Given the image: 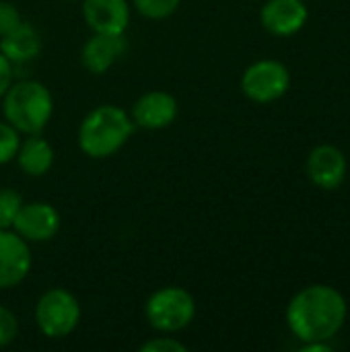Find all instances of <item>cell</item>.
<instances>
[{
    "instance_id": "cell-1",
    "label": "cell",
    "mask_w": 350,
    "mask_h": 352,
    "mask_svg": "<svg viewBox=\"0 0 350 352\" xmlns=\"http://www.w3.org/2000/svg\"><path fill=\"white\" fill-rule=\"evenodd\" d=\"M349 305L344 295L330 285H309L287 305V326L301 342H328L344 326Z\"/></svg>"
},
{
    "instance_id": "cell-2",
    "label": "cell",
    "mask_w": 350,
    "mask_h": 352,
    "mask_svg": "<svg viewBox=\"0 0 350 352\" xmlns=\"http://www.w3.org/2000/svg\"><path fill=\"white\" fill-rule=\"evenodd\" d=\"M130 113L118 105L105 103L91 109L78 126V148L89 159H107L124 148L134 134Z\"/></svg>"
},
{
    "instance_id": "cell-3",
    "label": "cell",
    "mask_w": 350,
    "mask_h": 352,
    "mask_svg": "<svg viewBox=\"0 0 350 352\" xmlns=\"http://www.w3.org/2000/svg\"><path fill=\"white\" fill-rule=\"evenodd\" d=\"M0 101L4 120L25 136L41 134L54 113V97L39 80L12 82Z\"/></svg>"
},
{
    "instance_id": "cell-4",
    "label": "cell",
    "mask_w": 350,
    "mask_h": 352,
    "mask_svg": "<svg viewBox=\"0 0 350 352\" xmlns=\"http://www.w3.org/2000/svg\"><path fill=\"white\" fill-rule=\"evenodd\" d=\"M144 318L153 330L161 334H177L194 322L196 301L192 293L182 287H163L146 299Z\"/></svg>"
},
{
    "instance_id": "cell-5",
    "label": "cell",
    "mask_w": 350,
    "mask_h": 352,
    "mask_svg": "<svg viewBox=\"0 0 350 352\" xmlns=\"http://www.w3.org/2000/svg\"><path fill=\"white\" fill-rule=\"evenodd\" d=\"M80 303L66 289H50L35 303V324L39 332L52 340L70 336L80 324Z\"/></svg>"
},
{
    "instance_id": "cell-6",
    "label": "cell",
    "mask_w": 350,
    "mask_h": 352,
    "mask_svg": "<svg viewBox=\"0 0 350 352\" xmlns=\"http://www.w3.org/2000/svg\"><path fill=\"white\" fill-rule=\"evenodd\" d=\"M291 87V72L278 60H258L241 74V93L254 103H272Z\"/></svg>"
},
{
    "instance_id": "cell-7",
    "label": "cell",
    "mask_w": 350,
    "mask_h": 352,
    "mask_svg": "<svg viewBox=\"0 0 350 352\" xmlns=\"http://www.w3.org/2000/svg\"><path fill=\"white\" fill-rule=\"evenodd\" d=\"M33 256L29 241L12 229H0V289L19 287L31 272Z\"/></svg>"
},
{
    "instance_id": "cell-8",
    "label": "cell",
    "mask_w": 350,
    "mask_h": 352,
    "mask_svg": "<svg viewBox=\"0 0 350 352\" xmlns=\"http://www.w3.org/2000/svg\"><path fill=\"white\" fill-rule=\"evenodd\" d=\"M349 163L344 153L334 144H318L305 161V173L309 182L326 192L338 190L347 179Z\"/></svg>"
},
{
    "instance_id": "cell-9",
    "label": "cell",
    "mask_w": 350,
    "mask_h": 352,
    "mask_svg": "<svg viewBox=\"0 0 350 352\" xmlns=\"http://www.w3.org/2000/svg\"><path fill=\"white\" fill-rule=\"evenodd\" d=\"M12 231L19 233L29 243H45L52 241L60 231V212L47 202H23Z\"/></svg>"
},
{
    "instance_id": "cell-10",
    "label": "cell",
    "mask_w": 350,
    "mask_h": 352,
    "mask_svg": "<svg viewBox=\"0 0 350 352\" xmlns=\"http://www.w3.org/2000/svg\"><path fill=\"white\" fill-rule=\"evenodd\" d=\"M179 113L177 99L167 91H149L140 95L130 111L134 126L144 130H163L175 122Z\"/></svg>"
},
{
    "instance_id": "cell-11",
    "label": "cell",
    "mask_w": 350,
    "mask_h": 352,
    "mask_svg": "<svg viewBox=\"0 0 350 352\" xmlns=\"http://www.w3.org/2000/svg\"><path fill=\"white\" fill-rule=\"evenodd\" d=\"M307 19L309 10L303 0H266L260 8L262 27L276 37H291L299 33Z\"/></svg>"
},
{
    "instance_id": "cell-12",
    "label": "cell",
    "mask_w": 350,
    "mask_h": 352,
    "mask_svg": "<svg viewBox=\"0 0 350 352\" xmlns=\"http://www.w3.org/2000/svg\"><path fill=\"white\" fill-rule=\"evenodd\" d=\"M83 19L93 33L120 35L130 25V2L128 0H83Z\"/></svg>"
},
{
    "instance_id": "cell-13",
    "label": "cell",
    "mask_w": 350,
    "mask_h": 352,
    "mask_svg": "<svg viewBox=\"0 0 350 352\" xmlns=\"http://www.w3.org/2000/svg\"><path fill=\"white\" fill-rule=\"evenodd\" d=\"M128 50L126 35H109V33H93L83 50H80V62L91 74H105Z\"/></svg>"
},
{
    "instance_id": "cell-14",
    "label": "cell",
    "mask_w": 350,
    "mask_h": 352,
    "mask_svg": "<svg viewBox=\"0 0 350 352\" xmlns=\"http://www.w3.org/2000/svg\"><path fill=\"white\" fill-rule=\"evenodd\" d=\"M0 52H2V56H6V60L12 66L14 64H27L39 56L41 35L33 25L21 21L12 31L4 33L0 37Z\"/></svg>"
},
{
    "instance_id": "cell-15",
    "label": "cell",
    "mask_w": 350,
    "mask_h": 352,
    "mask_svg": "<svg viewBox=\"0 0 350 352\" xmlns=\"http://www.w3.org/2000/svg\"><path fill=\"white\" fill-rule=\"evenodd\" d=\"M14 161L25 175L41 177L54 165V148L41 134H27V138H23L19 144Z\"/></svg>"
},
{
    "instance_id": "cell-16",
    "label": "cell",
    "mask_w": 350,
    "mask_h": 352,
    "mask_svg": "<svg viewBox=\"0 0 350 352\" xmlns=\"http://www.w3.org/2000/svg\"><path fill=\"white\" fill-rule=\"evenodd\" d=\"M182 0H132L134 10L151 21H161L171 16L179 8Z\"/></svg>"
},
{
    "instance_id": "cell-17",
    "label": "cell",
    "mask_w": 350,
    "mask_h": 352,
    "mask_svg": "<svg viewBox=\"0 0 350 352\" xmlns=\"http://www.w3.org/2000/svg\"><path fill=\"white\" fill-rule=\"evenodd\" d=\"M23 206V196L12 188L0 190V229H12V223Z\"/></svg>"
},
{
    "instance_id": "cell-18",
    "label": "cell",
    "mask_w": 350,
    "mask_h": 352,
    "mask_svg": "<svg viewBox=\"0 0 350 352\" xmlns=\"http://www.w3.org/2000/svg\"><path fill=\"white\" fill-rule=\"evenodd\" d=\"M21 144V132L12 128L6 120L0 122V165L14 161Z\"/></svg>"
},
{
    "instance_id": "cell-19",
    "label": "cell",
    "mask_w": 350,
    "mask_h": 352,
    "mask_svg": "<svg viewBox=\"0 0 350 352\" xmlns=\"http://www.w3.org/2000/svg\"><path fill=\"white\" fill-rule=\"evenodd\" d=\"M188 346L173 338L171 334H163V336H155L151 340H146L142 346H140V352H186Z\"/></svg>"
},
{
    "instance_id": "cell-20",
    "label": "cell",
    "mask_w": 350,
    "mask_h": 352,
    "mask_svg": "<svg viewBox=\"0 0 350 352\" xmlns=\"http://www.w3.org/2000/svg\"><path fill=\"white\" fill-rule=\"evenodd\" d=\"M19 336V320L17 316L0 305V346H8L10 342H14V338Z\"/></svg>"
},
{
    "instance_id": "cell-21",
    "label": "cell",
    "mask_w": 350,
    "mask_h": 352,
    "mask_svg": "<svg viewBox=\"0 0 350 352\" xmlns=\"http://www.w3.org/2000/svg\"><path fill=\"white\" fill-rule=\"evenodd\" d=\"M23 21L19 8L12 2L0 0V37L8 31H12L19 23Z\"/></svg>"
},
{
    "instance_id": "cell-22",
    "label": "cell",
    "mask_w": 350,
    "mask_h": 352,
    "mask_svg": "<svg viewBox=\"0 0 350 352\" xmlns=\"http://www.w3.org/2000/svg\"><path fill=\"white\" fill-rule=\"evenodd\" d=\"M10 85H12V64L0 52V99L4 97Z\"/></svg>"
},
{
    "instance_id": "cell-23",
    "label": "cell",
    "mask_w": 350,
    "mask_h": 352,
    "mask_svg": "<svg viewBox=\"0 0 350 352\" xmlns=\"http://www.w3.org/2000/svg\"><path fill=\"white\" fill-rule=\"evenodd\" d=\"M301 352H332V346L328 342H322V340L301 342Z\"/></svg>"
}]
</instances>
